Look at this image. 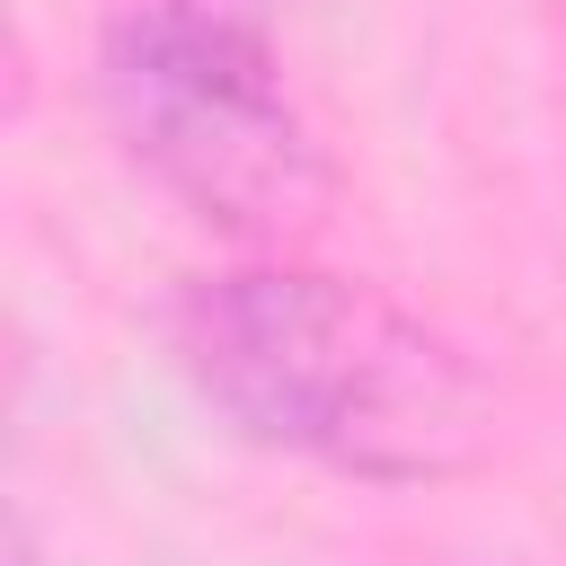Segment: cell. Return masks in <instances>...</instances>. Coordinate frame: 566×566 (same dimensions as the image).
I'll return each instance as SVG.
<instances>
[{
    "mask_svg": "<svg viewBox=\"0 0 566 566\" xmlns=\"http://www.w3.org/2000/svg\"><path fill=\"white\" fill-rule=\"evenodd\" d=\"M168 345L239 433L380 486L451 478L495 433V389L478 380V363L354 274H186V292L168 301Z\"/></svg>",
    "mask_w": 566,
    "mask_h": 566,
    "instance_id": "1",
    "label": "cell"
},
{
    "mask_svg": "<svg viewBox=\"0 0 566 566\" xmlns=\"http://www.w3.org/2000/svg\"><path fill=\"white\" fill-rule=\"evenodd\" d=\"M124 150L239 239L310 230L327 203L318 133L301 124L256 0H133L97 53Z\"/></svg>",
    "mask_w": 566,
    "mask_h": 566,
    "instance_id": "2",
    "label": "cell"
}]
</instances>
